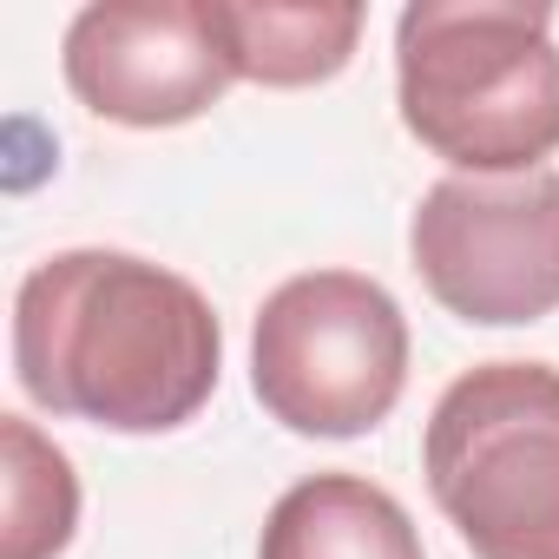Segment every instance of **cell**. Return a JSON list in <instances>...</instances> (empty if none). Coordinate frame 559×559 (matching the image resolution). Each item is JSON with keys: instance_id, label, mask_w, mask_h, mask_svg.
Here are the masks:
<instances>
[{"instance_id": "cell-1", "label": "cell", "mask_w": 559, "mask_h": 559, "mask_svg": "<svg viewBox=\"0 0 559 559\" xmlns=\"http://www.w3.org/2000/svg\"><path fill=\"white\" fill-rule=\"evenodd\" d=\"M217 369V310L152 257L60 250L27 270L14 297V376L47 415L171 435L211 402Z\"/></svg>"}, {"instance_id": "cell-2", "label": "cell", "mask_w": 559, "mask_h": 559, "mask_svg": "<svg viewBox=\"0 0 559 559\" xmlns=\"http://www.w3.org/2000/svg\"><path fill=\"white\" fill-rule=\"evenodd\" d=\"M402 126L461 178H520L559 152L552 8L415 0L395 21Z\"/></svg>"}, {"instance_id": "cell-3", "label": "cell", "mask_w": 559, "mask_h": 559, "mask_svg": "<svg viewBox=\"0 0 559 559\" xmlns=\"http://www.w3.org/2000/svg\"><path fill=\"white\" fill-rule=\"evenodd\" d=\"M421 474L474 559H559V369L454 376L428 415Z\"/></svg>"}, {"instance_id": "cell-4", "label": "cell", "mask_w": 559, "mask_h": 559, "mask_svg": "<svg viewBox=\"0 0 559 559\" xmlns=\"http://www.w3.org/2000/svg\"><path fill=\"white\" fill-rule=\"evenodd\" d=\"M250 389L270 421L317 441L369 435L408 389V317L362 270L276 284L250 330Z\"/></svg>"}, {"instance_id": "cell-5", "label": "cell", "mask_w": 559, "mask_h": 559, "mask_svg": "<svg viewBox=\"0 0 559 559\" xmlns=\"http://www.w3.org/2000/svg\"><path fill=\"white\" fill-rule=\"evenodd\" d=\"M408 257L428 297L480 330H520L559 310V171L461 178L421 191Z\"/></svg>"}, {"instance_id": "cell-6", "label": "cell", "mask_w": 559, "mask_h": 559, "mask_svg": "<svg viewBox=\"0 0 559 559\" xmlns=\"http://www.w3.org/2000/svg\"><path fill=\"white\" fill-rule=\"evenodd\" d=\"M60 67L86 112L132 132L191 126L237 80L211 27V0H99V8H80Z\"/></svg>"}, {"instance_id": "cell-7", "label": "cell", "mask_w": 559, "mask_h": 559, "mask_svg": "<svg viewBox=\"0 0 559 559\" xmlns=\"http://www.w3.org/2000/svg\"><path fill=\"white\" fill-rule=\"evenodd\" d=\"M257 559H428L408 507L362 474H310L270 507Z\"/></svg>"}, {"instance_id": "cell-8", "label": "cell", "mask_w": 559, "mask_h": 559, "mask_svg": "<svg viewBox=\"0 0 559 559\" xmlns=\"http://www.w3.org/2000/svg\"><path fill=\"white\" fill-rule=\"evenodd\" d=\"M211 27L250 86H323L356 60V0H211Z\"/></svg>"}, {"instance_id": "cell-9", "label": "cell", "mask_w": 559, "mask_h": 559, "mask_svg": "<svg viewBox=\"0 0 559 559\" xmlns=\"http://www.w3.org/2000/svg\"><path fill=\"white\" fill-rule=\"evenodd\" d=\"M0 448H8V526H0V559H60L80 526V480L73 461L27 421L0 415Z\"/></svg>"}]
</instances>
